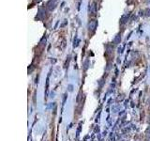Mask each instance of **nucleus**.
<instances>
[{
  "label": "nucleus",
  "instance_id": "f257e3e1",
  "mask_svg": "<svg viewBox=\"0 0 150 141\" xmlns=\"http://www.w3.org/2000/svg\"><path fill=\"white\" fill-rule=\"evenodd\" d=\"M97 25H98L97 20H91V21L88 23V31H89V32H93V31H95V29L97 28Z\"/></svg>",
  "mask_w": 150,
  "mask_h": 141
},
{
  "label": "nucleus",
  "instance_id": "f03ea898",
  "mask_svg": "<svg viewBox=\"0 0 150 141\" xmlns=\"http://www.w3.org/2000/svg\"><path fill=\"white\" fill-rule=\"evenodd\" d=\"M56 5H57V0H50L49 3H48V9L51 11H54L56 8Z\"/></svg>",
  "mask_w": 150,
  "mask_h": 141
},
{
  "label": "nucleus",
  "instance_id": "7ed1b4c3",
  "mask_svg": "<svg viewBox=\"0 0 150 141\" xmlns=\"http://www.w3.org/2000/svg\"><path fill=\"white\" fill-rule=\"evenodd\" d=\"M129 14H125V15H123L122 17H121L120 19V24L121 25H124V24H126L127 23V21L129 20Z\"/></svg>",
  "mask_w": 150,
  "mask_h": 141
},
{
  "label": "nucleus",
  "instance_id": "20e7f679",
  "mask_svg": "<svg viewBox=\"0 0 150 141\" xmlns=\"http://www.w3.org/2000/svg\"><path fill=\"white\" fill-rule=\"evenodd\" d=\"M89 12L91 14H95L96 12V3H93L91 6H89Z\"/></svg>",
  "mask_w": 150,
  "mask_h": 141
},
{
  "label": "nucleus",
  "instance_id": "39448f33",
  "mask_svg": "<svg viewBox=\"0 0 150 141\" xmlns=\"http://www.w3.org/2000/svg\"><path fill=\"white\" fill-rule=\"evenodd\" d=\"M120 41H121V36H120V34H117L116 38H114V43L117 44V43H120Z\"/></svg>",
  "mask_w": 150,
  "mask_h": 141
}]
</instances>
